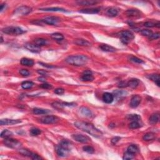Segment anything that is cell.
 <instances>
[{
  "mask_svg": "<svg viewBox=\"0 0 160 160\" xmlns=\"http://www.w3.org/2000/svg\"><path fill=\"white\" fill-rule=\"evenodd\" d=\"M74 126L80 130L85 131L88 134L96 138L101 137L103 134L102 132L100 130L98 129L92 124H90L89 123L83 122V121H76L74 123Z\"/></svg>",
  "mask_w": 160,
  "mask_h": 160,
  "instance_id": "obj_1",
  "label": "cell"
},
{
  "mask_svg": "<svg viewBox=\"0 0 160 160\" xmlns=\"http://www.w3.org/2000/svg\"><path fill=\"white\" fill-rule=\"evenodd\" d=\"M68 64L76 66H82L87 64L88 58L85 55H73L69 56L65 59Z\"/></svg>",
  "mask_w": 160,
  "mask_h": 160,
  "instance_id": "obj_2",
  "label": "cell"
},
{
  "mask_svg": "<svg viewBox=\"0 0 160 160\" xmlns=\"http://www.w3.org/2000/svg\"><path fill=\"white\" fill-rule=\"evenodd\" d=\"M70 143L68 141L64 140L56 146V152L60 157H66L68 156L70 151Z\"/></svg>",
  "mask_w": 160,
  "mask_h": 160,
  "instance_id": "obj_3",
  "label": "cell"
},
{
  "mask_svg": "<svg viewBox=\"0 0 160 160\" xmlns=\"http://www.w3.org/2000/svg\"><path fill=\"white\" fill-rule=\"evenodd\" d=\"M118 34H119L121 42L125 44H128L134 38L133 33L130 31H128V30L121 31Z\"/></svg>",
  "mask_w": 160,
  "mask_h": 160,
  "instance_id": "obj_4",
  "label": "cell"
},
{
  "mask_svg": "<svg viewBox=\"0 0 160 160\" xmlns=\"http://www.w3.org/2000/svg\"><path fill=\"white\" fill-rule=\"evenodd\" d=\"M2 32L7 34L19 35L25 33V31L19 27H16V26H9V27H6L2 29Z\"/></svg>",
  "mask_w": 160,
  "mask_h": 160,
  "instance_id": "obj_5",
  "label": "cell"
},
{
  "mask_svg": "<svg viewBox=\"0 0 160 160\" xmlns=\"http://www.w3.org/2000/svg\"><path fill=\"white\" fill-rule=\"evenodd\" d=\"M3 143L7 147L13 148V149H18L21 146V143L18 140L13 139L11 138H5L3 141Z\"/></svg>",
  "mask_w": 160,
  "mask_h": 160,
  "instance_id": "obj_6",
  "label": "cell"
},
{
  "mask_svg": "<svg viewBox=\"0 0 160 160\" xmlns=\"http://www.w3.org/2000/svg\"><path fill=\"white\" fill-rule=\"evenodd\" d=\"M31 8L27 6H21L20 7H18L17 9H15L14 11V14L18 16H24L26 15L31 12Z\"/></svg>",
  "mask_w": 160,
  "mask_h": 160,
  "instance_id": "obj_7",
  "label": "cell"
},
{
  "mask_svg": "<svg viewBox=\"0 0 160 160\" xmlns=\"http://www.w3.org/2000/svg\"><path fill=\"white\" fill-rule=\"evenodd\" d=\"M72 138L75 141H78V142L82 143H86L91 140V139L87 136L85 135L81 134H74L72 135Z\"/></svg>",
  "mask_w": 160,
  "mask_h": 160,
  "instance_id": "obj_8",
  "label": "cell"
},
{
  "mask_svg": "<svg viewBox=\"0 0 160 160\" xmlns=\"http://www.w3.org/2000/svg\"><path fill=\"white\" fill-rule=\"evenodd\" d=\"M58 121V118L54 116H46L40 119V121L43 124H53Z\"/></svg>",
  "mask_w": 160,
  "mask_h": 160,
  "instance_id": "obj_9",
  "label": "cell"
},
{
  "mask_svg": "<svg viewBox=\"0 0 160 160\" xmlns=\"http://www.w3.org/2000/svg\"><path fill=\"white\" fill-rule=\"evenodd\" d=\"M43 22L44 24H49V25H55L58 22L60 21V19L59 18L56 17V16H48L44 19H42Z\"/></svg>",
  "mask_w": 160,
  "mask_h": 160,
  "instance_id": "obj_10",
  "label": "cell"
},
{
  "mask_svg": "<svg viewBox=\"0 0 160 160\" xmlns=\"http://www.w3.org/2000/svg\"><path fill=\"white\" fill-rule=\"evenodd\" d=\"M141 102V97L139 95H134L131 98V101H130L129 106L131 108H137Z\"/></svg>",
  "mask_w": 160,
  "mask_h": 160,
  "instance_id": "obj_11",
  "label": "cell"
},
{
  "mask_svg": "<svg viewBox=\"0 0 160 160\" xmlns=\"http://www.w3.org/2000/svg\"><path fill=\"white\" fill-rule=\"evenodd\" d=\"M24 47L28 50H29V51L33 53H39L40 52V50H41L40 47L35 44L34 43H27L24 44Z\"/></svg>",
  "mask_w": 160,
  "mask_h": 160,
  "instance_id": "obj_12",
  "label": "cell"
},
{
  "mask_svg": "<svg viewBox=\"0 0 160 160\" xmlns=\"http://www.w3.org/2000/svg\"><path fill=\"white\" fill-rule=\"evenodd\" d=\"M81 78L83 81H92L94 80L92 72L90 70H86V71H84Z\"/></svg>",
  "mask_w": 160,
  "mask_h": 160,
  "instance_id": "obj_13",
  "label": "cell"
},
{
  "mask_svg": "<svg viewBox=\"0 0 160 160\" xmlns=\"http://www.w3.org/2000/svg\"><path fill=\"white\" fill-rule=\"evenodd\" d=\"M19 119H2L0 121V124L2 125H13L21 123Z\"/></svg>",
  "mask_w": 160,
  "mask_h": 160,
  "instance_id": "obj_14",
  "label": "cell"
},
{
  "mask_svg": "<svg viewBox=\"0 0 160 160\" xmlns=\"http://www.w3.org/2000/svg\"><path fill=\"white\" fill-rule=\"evenodd\" d=\"M126 14L128 17L129 18H139L141 16L140 15V11L138 9H128L126 11Z\"/></svg>",
  "mask_w": 160,
  "mask_h": 160,
  "instance_id": "obj_15",
  "label": "cell"
},
{
  "mask_svg": "<svg viewBox=\"0 0 160 160\" xmlns=\"http://www.w3.org/2000/svg\"><path fill=\"white\" fill-rule=\"evenodd\" d=\"M103 100L104 103H108V104L111 103L114 100V96L110 93H104L103 94Z\"/></svg>",
  "mask_w": 160,
  "mask_h": 160,
  "instance_id": "obj_16",
  "label": "cell"
},
{
  "mask_svg": "<svg viewBox=\"0 0 160 160\" xmlns=\"http://www.w3.org/2000/svg\"><path fill=\"white\" fill-rule=\"evenodd\" d=\"M99 48L101 50H103V51H106V52H111V53H113L115 52V51H116V48H113V46H109V45L108 44H101L99 46Z\"/></svg>",
  "mask_w": 160,
  "mask_h": 160,
  "instance_id": "obj_17",
  "label": "cell"
},
{
  "mask_svg": "<svg viewBox=\"0 0 160 160\" xmlns=\"http://www.w3.org/2000/svg\"><path fill=\"white\" fill-rule=\"evenodd\" d=\"M79 110H80V112H81V114H82L83 115H84V116H86V117L90 118L92 116L93 113L89 108L84 107V106H82V107L80 108Z\"/></svg>",
  "mask_w": 160,
  "mask_h": 160,
  "instance_id": "obj_18",
  "label": "cell"
},
{
  "mask_svg": "<svg viewBox=\"0 0 160 160\" xmlns=\"http://www.w3.org/2000/svg\"><path fill=\"white\" fill-rule=\"evenodd\" d=\"M119 12V9L118 8L114 7H111L109 8L106 11V14L110 17H114V16H117Z\"/></svg>",
  "mask_w": 160,
  "mask_h": 160,
  "instance_id": "obj_19",
  "label": "cell"
},
{
  "mask_svg": "<svg viewBox=\"0 0 160 160\" xmlns=\"http://www.w3.org/2000/svg\"><path fill=\"white\" fill-rule=\"evenodd\" d=\"M99 1H93V0H83V1H78L76 3L81 6H91V5L96 4Z\"/></svg>",
  "mask_w": 160,
  "mask_h": 160,
  "instance_id": "obj_20",
  "label": "cell"
},
{
  "mask_svg": "<svg viewBox=\"0 0 160 160\" xmlns=\"http://www.w3.org/2000/svg\"><path fill=\"white\" fill-rule=\"evenodd\" d=\"M21 64L26 66H33L34 65V61L31 59H28L26 58H23L20 61Z\"/></svg>",
  "mask_w": 160,
  "mask_h": 160,
  "instance_id": "obj_21",
  "label": "cell"
},
{
  "mask_svg": "<svg viewBox=\"0 0 160 160\" xmlns=\"http://www.w3.org/2000/svg\"><path fill=\"white\" fill-rule=\"evenodd\" d=\"M74 43L76 44L79 45V46H91V43L87 40H85L84 39H76L74 41Z\"/></svg>",
  "mask_w": 160,
  "mask_h": 160,
  "instance_id": "obj_22",
  "label": "cell"
},
{
  "mask_svg": "<svg viewBox=\"0 0 160 160\" xmlns=\"http://www.w3.org/2000/svg\"><path fill=\"white\" fill-rule=\"evenodd\" d=\"M159 120V113H158L153 114L151 116H150L149 119V123L151 124H156V123H158Z\"/></svg>",
  "mask_w": 160,
  "mask_h": 160,
  "instance_id": "obj_23",
  "label": "cell"
},
{
  "mask_svg": "<svg viewBox=\"0 0 160 160\" xmlns=\"http://www.w3.org/2000/svg\"><path fill=\"white\" fill-rule=\"evenodd\" d=\"M100 9L99 8H89V9H84L80 10L79 12L86 14H96L99 13Z\"/></svg>",
  "mask_w": 160,
  "mask_h": 160,
  "instance_id": "obj_24",
  "label": "cell"
},
{
  "mask_svg": "<svg viewBox=\"0 0 160 160\" xmlns=\"http://www.w3.org/2000/svg\"><path fill=\"white\" fill-rule=\"evenodd\" d=\"M41 11H59V12H68L66 9L60 8H41L39 9Z\"/></svg>",
  "mask_w": 160,
  "mask_h": 160,
  "instance_id": "obj_25",
  "label": "cell"
},
{
  "mask_svg": "<svg viewBox=\"0 0 160 160\" xmlns=\"http://www.w3.org/2000/svg\"><path fill=\"white\" fill-rule=\"evenodd\" d=\"M139 81L138 79H136V78H133V79H130L129 81L128 82V86L129 87L133 88H136L137 86L139 85Z\"/></svg>",
  "mask_w": 160,
  "mask_h": 160,
  "instance_id": "obj_26",
  "label": "cell"
},
{
  "mask_svg": "<svg viewBox=\"0 0 160 160\" xmlns=\"http://www.w3.org/2000/svg\"><path fill=\"white\" fill-rule=\"evenodd\" d=\"M33 112L35 114H45L49 113V111L48 109H42V108H34L33 109Z\"/></svg>",
  "mask_w": 160,
  "mask_h": 160,
  "instance_id": "obj_27",
  "label": "cell"
},
{
  "mask_svg": "<svg viewBox=\"0 0 160 160\" xmlns=\"http://www.w3.org/2000/svg\"><path fill=\"white\" fill-rule=\"evenodd\" d=\"M156 138V135L153 133H147L143 136V139L144 141H152Z\"/></svg>",
  "mask_w": 160,
  "mask_h": 160,
  "instance_id": "obj_28",
  "label": "cell"
},
{
  "mask_svg": "<svg viewBox=\"0 0 160 160\" xmlns=\"http://www.w3.org/2000/svg\"><path fill=\"white\" fill-rule=\"evenodd\" d=\"M19 153L21 154H22L23 156H28V157H31V155L33 154V152L30 151L29 150H28L27 149H24V148H20L18 150Z\"/></svg>",
  "mask_w": 160,
  "mask_h": 160,
  "instance_id": "obj_29",
  "label": "cell"
},
{
  "mask_svg": "<svg viewBox=\"0 0 160 160\" xmlns=\"http://www.w3.org/2000/svg\"><path fill=\"white\" fill-rule=\"evenodd\" d=\"M148 78H149L150 79L152 80L153 82H154L157 84L158 86H159V76L158 74H150L148 76Z\"/></svg>",
  "mask_w": 160,
  "mask_h": 160,
  "instance_id": "obj_30",
  "label": "cell"
},
{
  "mask_svg": "<svg viewBox=\"0 0 160 160\" xmlns=\"http://www.w3.org/2000/svg\"><path fill=\"white\" fill-rule=\"evenodd\" d=\"M34 43L36 45H37L38 46L40 47V46L46 45V43H47V41H46V39H43V38H38V39L34 40Z\"/></svg>",
  "mask_w": 160,
  "mask_h": 160,
  "instance_id": "obj_31",
  "label": "cell"
},
{
  "mask_svg": "<svg viewBox=\"0 0 160 160\" xmlns=\"http://www.w3.org/2000/svg\"><path fill=\"white\" fill-rule=\"evenodd\" d=\"M51 37L53 39L56 40V41H61L64 39V36H63V35L59 33H53V34L51 35Z\"/></svg>",
  "mask_w": 160,
  "mask_h": 160,
  "instance_id": "obj_32",
  "label": "cell"
},
{
  "mask_svg": "<svg viewBox=\"0 0 160 160\" xmlns=\"http://www.w3.org/2000/svg\"><path fill=\"white\" fill-rule=\"evenodd\" d=\"M127 151L128 152L132 153V154H135L138 151V148L136 145L135 144H131L128 147Z\"/></svg>",
  "mask_w": 160,
  "mask_h": 160,
  "instance_id": "obj_33",
  "label": "cell"
},
{
  "mask_svg": "<svg viewBox=\"0 0 160 160\" xmlns=\"http://www.w3.org/2000/svg\"><path fill=\"white\" fill-rule=\"evenodd\" d=\"M33 85H34V83L32 81H24L21 83V87L24 89H28L32 88Z\"/></svg>",
  "mask_w": 160,
  "mask_h": 160,
  "instance_id": "obj_34",
  "label": "cell"
},
{
  "mask_svg": "<svg viewBox=\"0 0 160 160\" xmlns=\"http://www.w3.org/2000/svg\"><path fill=\"white\" fill-rule=\"evenodd\" d=\"M13 135V134L11 131H10L8 129H5L1 133V137L5 139V138H11V136H12Z\"/></svg>",
  "mask_w": 160,
  "mask_h": 160,
  "instance_id": "obj_35",
  "label": "cell"
},
{
  "mask_svg": "<svg viewBox=\"0 0 160 160\" xmlns=\"http://www.w3.org/2000/svg\"><path fill=\"white\" fill-rule=\"evenodd\" d=\"M144 26H146L147 28H153L155 27V26H157V27H159V23H154L153 21H147V22L144 23Z\"/></svg>",
  "mask_w": 160,
  "mask_h": 160,
  "instance_id": "obj_36",
  "label": "cell"
},
{
  "mask_svg": "<svg viewBox=\"0 0 160 160\" xmlns=\"http://www.w3.org/2000/svg\"><path fill=\"white\" fill-rule=\"evenodd\" d=\"M128 119L129 120H131V121H139L141 120V117L138 114H129L127 116Z\"/></svg>",
  "mask_w": 160,
  "mask_h": 160,
  "instance_id": "obj_37",
  "label": "cell"
},
{
  "mask_svg": "<svg viewBox=\"0 0 160 160\" xmlns=\"http://www.w3.org/2000/svg\"><path fill=\"white\" fill-rule=\"evenodd\" d=\"M140 127H141V124L139 121H133L129 124V128L130 129H138Z\"/></svg>",
  "mask_w": 160,
  "mask_h": 160,
  "instance_id": "obj_38",
  "label": "cell"
},
{
  "mask_svg": "<svg viewBox=\"0 0 160 160\" xmlns=\"http://www.w3.org/2000/svg\"><path fill=\"white\" fill-rule=\"evenodd\" d=\"M126 94V92H125V91H121V90H117V91H114L113 96L116 98H121L123 96H124Z\"/></svg>",
  "mask_w": 160,
  "mask_h": 160,
  "instance_id": "obj_39",
  "label": "cell"
},
{
  "mask_svg": "<svg viewBox=\"0 0 160 160\" xmlns=\"http://www.w3.org/2000/svg\"><path fill=\"white\" fill-rule=\"evenodd\" d=\"M52 106L54 108H55L56 109L58 110H60V109H62L63 107H64V105H63V103H60V102H57V101H56V102H54L52 103Z\"/></svg>",
  "mask_w": 160,
  "mask_h": 160,
  "instance_id": "obj_40",
  "label": "cell"
},
{
  "mask_svg": "<svg viewBox=\"0 0 160 160\" xmlns=\"http://www.w3.org/2000/svg\"><path fill=\"white\" fill-rule=\"evenodd\" d=\"M41 130L36 128H33L30 130V134L32 136H38V135L41 134Z\"/></svg>",
  "mask_w": 160,
  "mask_h": 160,
  "instance_id": "obj_41",
  "label": "cell"
},
{
  "mask_svg": "<svg viewBox=\"0 0 160 160\" xmlns=\"http://www.w3.org/2000/svg\"><path fill=\"white\" fill-rule=\"evenodd\" d=\"M134 157V154H132V153L128 152V151H126V153L124 154V156H123V159H132Z\"/></svg>",
  "mask_w": 160,
  "mask_h": 160,
  "instance_id": "obj_42",
  "label": "cell"
},
{
  "mask_svg": "<svg viewBox=\"0 0 160 160\" xmlns=\"http://www.w3.org/2000/svg\"><path fill=\"white\" fill-rule=\"evenodd\" d=\"M129 61H132L133 63H138V64H141V63H144V61L143 60H141L139 58L137 57H135V56H131L129 58Z\"/></svg>",
  "mask_w": 160,
  "mask_h": 160,
  "instance_id": "obj_43",
  "label": "cell"
},
{
  "mask_svg": "<svg viewBox=\"0 0 160 160\" xmlns=\"http://www.w3.org/2000/svg\"><path fill=\"white\" fill-rule=\"evenodd\" d=\"M83 149L84 150V151H85V152L89 153V154H93V153H94V148L89 146H84V147L83 148Z\"/></svg>",
  "mask_w": 160,
  "mask_h": 160,
  "instance_id": "obj_44",
  "label": "cell"
},
{
  "mask_svg": "<svg viewBox=\"0 0 160 160\" xmlns=\"http://www.w3.org/2000/svg\"><path fill=\"white\" fill-rule=\"evenodd\" d=\"M141 34L143 35V36H148V37H149V36H150L151 34H153V32H152V31H151V30L146 29L141 30Z\"/></svg>",
  "mask_w": 160,
  "mask_h": 160,
  "instance_id": "obj_45",
  "label": "cell"
},
{
  "mask_svg": "<svg viewBox=\"0 0 160 160\" xmlns=\"http://www.w3.org/2000/svg\"><path fill=\"white\" fill-rule=\"evenodd\" d=\"M160 36L159 33H153L151 36H149V39L150 40H153V39H158Z\"/></svg>",
  "mask_w": 160,
  "mask_h": 160,
  "instance_id": "obj_46",
  "label": "cell"
},
{
  "mask_svg": "<svg viewBox=\"0 0 160 160\" xmlns=\"http://www.w3.org/2000/svg\"><path fill=\"white\" fill-rule=\"evenodd\" d=\"M54 92L55 94L61 95V94H63V93H64V89H63V88H56V89L54 90Z\"/></svg>",
  "mask_w": 160,
  "mask_h": 160,
  "instance_id": "obj_47",
  "label": "cell"
},
{
  "mask_svg": "<svg viewBox=\"0 0 160 160\" xmlns=\"http://www.w3.org/2000/svg\"><path fill=\"white\" fill-rule=\"evenodd\" d=\"M19 73L23 76H28L29 75V72L28 71L27 69H22L19 71Z\"/></svg>",
  "mask_w": 160,
  "mask_h": 160,
  "instance_id": "obj_48",
  "label": "cell"
},
{
  "mask_svg": "<svg viewBox=\"0 0 160 160\" xmlns=\"http://www.w3.org/2000/svg\"><path fill=\"white\" fill-rule=\"evenodd\" d=\"M40 87H41V88H43V89H51V88H52V86H51V84H48V83H44V84H42L40 86Z\"/></svg>",
  "mask_w": 160,
  "mask_h": 160,
  "instance_id": "obj_49",
  "label": "cell"
},
{
  "mask_svg": "<svg viewBox=\"0 0 160 160\" xmlns=\"http://www.w3.org/2000/svg\"><path fill=\"white\" fill-rule=\"evenodd\" d=\"M118 86L119 88H123L126 87V86H128V83L125 82V81H121V82H119L118 83Z\"/></svg>",
  "mask_w": 160,
  "mask_h": 160,
  "instance_id": "obj_50",
  "label": "cell"
},
{
  "mask_svg": "<svg viewBox=\"0 0 160 160\" xmlns=\"http://www.w3.org/2000/svg\"><path fill=\"white\" fill-rule=\"evenodd\" d=\"M120 139H121V138L118 137V136H116V137H114L111 139V143H112L113 144H116Z\"/></svg>",
  "mask_w": 160,
  "mask_h": 160,
  "instance_id": "obj_51",
  "label": "cell"
},
{
  "mask_svg": "<svg viewBox=\"0 0 160 160\" xmlns=\"http://www.w3.org/2000/svg\"><path fill=\"white\" fill-rule=\"evenodd\" d=\"M31 159H34V160H39V159H42V158H41L40 156H39V155L36 154V153H33V154L31 155Z\"/></svg>",
  "mask_w": 160,
  "mask_h": 160,
  "instance_id": "obj_52",
  "label": "cell"
},
{
  "mask_svg": "<svg viewBox=\"0 0 160 160\" xmlns=\"http://www.w3.org/2000/svg\"><path fill=\"white\" fill-rule=\"evenodd\" d=\"M37 72L39 73V74L43 75V76H44V75H46V73H47V72H46V71H44V70H42V69L38 70Z\"/></svg>",
  "mask_w": 160,
  "mask_h": 160,
  "instance_id": "obj_53",
  "label": "cell"
},
{
  "mask_svg": "<svg viewBox=\"0 0 160 160\" xmlns=\"http://www.w3.org/2000/svg\"><path fill=\"white\" fill-rule=\"evenodd\" d=\"M40 64H41L42 66H44V67H46V68H54V66H52V65H49V64H44V63H39Z\"/></svg>",
  "mask_w": 160,
  "mask_h": 160,
  "instance_id": "obj_54",
  "label": "cell"
},
{
  "mask_svg": "<svg viewBox=\"0 0 160 160\" xmlns=\"http://www.w3.org/2000/svg\"><path fill=\"white\" fill-rule=\"evenodd\" d=\"M38 81H41V82H46V78L44 77H42V76H41V77L38 78Z\"/></svg>",
  "mask_w": 160,
  "mask_h": 160,
  "instance_id": "obj_55",
  "label": "cell"
},
{
  "mask_svg": "<svg viewBox=\"0 0 160 160\" xmlns=\"http://www.w3.org/2000/svg\"><path fill=\"white\" fill-rule=\"evenodd\" d=\"M4 4H1V8H0V11H2L3 9V8H4Z\"/></svg>",
  "mask_w": 160,
  "mask_h": 160,
  "instance_id": "obj_56",
  "label": "cell"
},
{
  "mask_svg": "<svg viewBox=\"0 0 160 160\" xmlns=\"http://www.w3.org/2000/svg\"><path fill=\"white\" fill-rule=\"evenodd\" d=\"M3 39L2 36H1V43H3Z\"/></svg>",
  "mask_w": 160,
  "mask_h": 160,
  "instance_id": "obj_57",
  "label": "cell"
}]
</instances>
